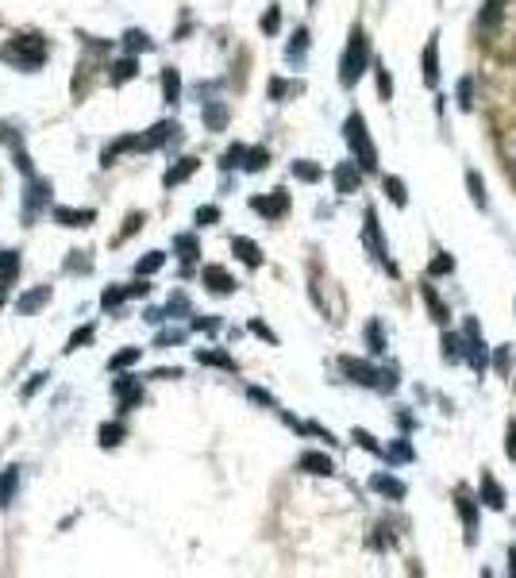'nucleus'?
I'll use <instances>...</instances> for the list:
<instances>
[{"label":"nucleus","instance_id":"nucleus-1","mask_svg":"<svg viewBox=\"0 0 516 578\" xmlns=\"http://www.w3.org/2000/svg\"><path fill=\"white\" fill-rule=\"evenodd\" d=\"M366 66H370V39H366L363 27H355V31H351L347 51H343V62H339V81L351 89L366 73Z\"/></svg>","mask_w":516,"mask_h":578},{"label":"nucleus","instance_id":"nucleus-2","mask_svg":"<svg viewBox=\"0 0 516 578\" xmlns=\"http://www.w3.org/2000/svg\"><path fill=\"white\" fill-rule=\"evenodd\" d=\"M343 135H347V143H351V151H355L358 166H363V170H378V151H374L370 131H366V120H363L358 112L347 116V123H343Z\"/></svg>","mask_w":516,"mask_h":578},{"label":"nucleus","instance_id":"nucleus-3","mask_svg":"<svg viewBox=\"0 0 516 578\" xmlns=\"http://www.w3.org/2000/svg\"><path fill=\"white\" fill-rule=\"evenodd\" d=\"M4 58L15 62V66H23V70H35V66L46 58V39L43 35H20V39H12V43L4 47Z\"/></svg>","mask_w":516,"mask_h":578},{"label":"nucleus","instance_id":"nucleus-4","mask_svg":"<svg viewBox=\"0 0 516 578\" xmlns=\"http://www.w3.org/2000/svg\"><path fill=\"white\" fill-rule=\"evenodd\" d=\"M462 359L470 362L474 370H478V374H486L489 370V351H486V340H482V332H478V320H466V340H462Z\"/></svg>","mask_w":516,"mask_h":578},{"label":"nucleus","instance_id":"nucleus-5","mask_svg":"<svg viewBox=\"0 0 516 578\" xmlns=\"http://www.w3.org/2000/svg\"><path fill=\"white\" fill-rule=\"evenodd\" d=\"M46 201H51V185L46 181H39V178H31L27 181V197H23V220H35L39 216V209H46Z\"/></svg>","mask_w":516,"mask_h":578},{"label":"nucleus","instance_id":"nucleus-6","mask_svg":"<svg viewBox=\"0 0 516 578\" xmlns=\"http://www.w3.org/2000/svg\"><path fill=\"white\" fill-rule=\"evenodd\" d=\"M251 209L262 212L266 220H282L285 212H289V193H285V189H274L270 197H255V201H251Z\"/></svg>","mask_w":516,"mask_h":578},{"label":"nucleus","instance_id":"nucleus-7","mask_svg":"<svg viewBox=\"0 0 516 578\" xmlns=\"http://www.w3.org/2000/svg\"><path fill=\"white\" fill-rule=\"evenodd\" d=\"M366 247H370V251L378 254L382 262H386L389 274H397V266H393V262L386 259V243H382V228H378V212H374V209L366 212Z\"/></svg>","mask_w":516,"mask_h":578},{"label":"nucleus","instance_id":"nucleus-8","mask_svg":"<svg viewBox=\"0 0 516 578\" xmlns=\"http://www.w3.org/2000/svg\"><path fill=\"white\" fill-rule=\"evenodd\" d=\"M343 370L351 374V382H358V386H382V374L370 367V362H358V359H343L339 362Z\"/></svg>","mask_w":516,"mask_h":578},{"label":"nucleus","instance_id":"nucleus-9","mask_svg":"<svg viewBox=\"0 0 516 578\" xmlns=\"http://www.w3.org/2000/svg\"><path fill=\"white\" fill-rule=\"evenodd\" d=\"M358 181H363V173H358V162H339V166H335V189H339L343 197L355 193Z\"/></svg>","mask_w":516,"mask_h":578},{"label":"nucleus","instance_id":"nucleus-10","mask_svg":"<svg viewBox=\"0 0 516 578\" xmlns=\"http://www.w3.org/2000/svg\"><path fill=\"white\" fill-rule=\"evenodd\" d=\"M201 278H204V285H208L212 293H232V289H235V278L227 274L224 266H204Z\"/></svg>","mask_w":516,"mask_h":578},{"label":"nucleus","instance_id":"nucleus-11","mask_svg":"<svg viewBox=\"0 0 516 578\" xmlns=\"http://www.w3.org/2000/svg\"><path fill=\"white\" fill-rule=\"evenodd\" d=\"M54 220H58L62 228H85L96 220L93 209H54Z\"/></svg>","mask_w":516,"mask_h":578},{"label":"nucleus","instance_id":"nucleus-12","mask_svg":"<svg viewBox=\"0 0 516 578\" xmlns=\"http://www.w3.org/2000/svg\"><path fill=\"white\" fill-rule=\"evenodd\" d=\"M370 490H378V493H386V498L401 501V498L408 493V486L401 482V478H393V474H374V478H370Z\"/></svg>","mask_w":516,"mask_h":578},{"label":"nucleus","instance_id":"nucleus-13","mask_svg":"<svg viewBox=\"0 0 516 578\" xmlns=\"http://www.w3.org/2000/svg\"><path fill=\"white\" fill-rule=\"evenodd\" d=\"M112 393L120 398V412H127V409H135V405H139V382H135V378H116Z\"/></svg>","mask_w":516,"mask_h":578},{"label":"nucleus","instance_id":"nucleus-14","mask_svg":"<svg viewBox=\"0 0 516 578\" xmlns=\"http://www.w3.org/2000/svg\"><path fill=\"white\" fill-rule=\"evenodd\" d=\"M46 301H51V289H46V285H39V289H31V293H23L20 301H15V312H20V316H31V312H35V309H43Z\"/></svg>","mask_w":516,"mask_h":578},{"label":"nucleus","instance_id":"nucleus-15","mask_svg":"<svg viewBox=\"0 0 516 578\" xmlns=\"http://www.w3.org/2000/svg\"><path fill=\"white\" fill-rule=\"evenodd\" d=\"M301 470L327 478V474H335V462L327 459V455H320V451H305V455H301Z\"/></svg>","mask_w":516,"mask_h":578},{"label":"nucleus","instance_id":"nucleus-16","mask_svg":"<svg viewBox=\"0 0 516 578\" xmlns=\"http://www.w3.org/2000/svg\"><path fill=\"white\" fill-rule=\"evenodd\" d=\"M232 251L239 254V259L247 262V266H262V251H258V243H255V239L235 235V239H232Z\"/></svg>","mask_w":516,"mask_h":578},{"label":"nucleus","instance_id":"nucleus-17","mask_svg":"<svg viewBox=\"0 0 516 578\" xmlns=\"http://www.w3.org/2000/svg\"><path fill=\"white\" fill-rule=\"evenodd\" d=\"M139 139H143V151H154V147L166 143V139H177V123H154V128Z\"/></svg>","mask_w":516,"mask_h":578},{"label":"nucleus","instance_id":"nucleus-18","mask_svg":"<svg viewBox=\"0 0 516 578\" xmlns=\"http://www.w3.org/2000/svg\"><path fill=\"white\" fill-rule=\"evenodd\" d=\"M15 270H20V254L4 251V254H0V301H4V293H8V285H12Z\"/></svg>","mask_w":516,"mask_h":578},{"label":"nucleus","instance_id":"nucleus-19","mask_svg":"<svg viewBox=\"0 0 516 578\" xmlns=\"http://www.w3.org/2000/svg\"><path fill=\"white\" fill-rule=\"evenodd\" d=\"M204 128H208V131H224L227 128V104H220V101L204 104Z\"/></svg>","mask_w":516,"mask_h":578},{"label":"nucleus","instance_id":"nucleus-20","mask_svg":"<svg viewBox=\"0 0 516 578\" xmlns=\"http://www.w3.org/2000/svg\"><path fill=\"white\" fill-rule=\"evenodd\" d=\"M482 501H486L489 509H501L505 505V490L497 486L493 474H482Z\"/></svg>","mask_w":516,"mask_h":578},{"label":"nucleus","instance_id":"nucleus-21","mask_svg":"<svg viewBox=\"0 0 516 578\" xmlns=\"http://www.w3.org/2000/svg\"><path fill=\"white\" fill-rule=\"evenodd\" d=\"M196 166H201L196 159H177V166H174V170H166V189H174V185H182L185 178H193Z\"/></svg>","mask_w":516,"mask_h":578},{"label":"nucleus","instance_id":"nucleus-22","mask_svg":"<svg viewBox=\"0 0 516 578\" xmlns=\"http://www.w3.org/2000/svg\"><path fill=\"white\" fill-rule=\"evenodd\" d=\"M424 81H428V85L439 81V47H436V39L424 47Z\"/></svg>","mask_w":516,"mask_h":578},{"label":"nucleus","instance_id":"nucleus-23","mask_svg":"<svg viewBox=\"0 0 516 578\" xmlns=\"http://www.w3.org/2000/svg\"><path fill=\"white\" fill-rule=\"evenodd\" d=\"M420 297L424 301H428V309H432V320H439V324H447V316H451V312H447V305L439 301L436 297V289L432 285H420Z\"/></svg>","mask_w":516,"mask_h":578},{"label":"nucleus","instance_id":"nucleus-24","mask_svg":"<svg viewBox=\"0 0 516 578\" xmlns=\"http://www.w3.org/2000/svg\"><path fill=\"white\" fill-rule=\"evenodd\" d=\"M174 251H177V259H182L185 266H189L196 254H201V247H196V239L189 235V231H185V235H177V239H174Z\"/></svg>","mask_w":516,"mask_h":578},{"label":"nucleus","instance_id":"nucleus-25","mask_svg":"<svg viewBox=\"0 0 516 578\" xmlns=\"http://www.w3.org/2000/svg\"><path fill=\"white\" fill-rule=\"evenodd\" d=\"M501 8H505V0H489V4L482 8V31H497V23H501Z\"/></svg>","mask_w":516,"mask_h":578},{"label":"nucleus","instance_id":"nucleus-26","mask_svg":"<svg viewBox=\"0 0 516 578\" xmlns=\"http://www.w3.org/2000/svg\"><path fill=\"white\" fill-rule=\"evenodd\" d=\"M162 93H166L170 104H177V97H182V78H177V70H162Z\"/></svg>","mask_w":516,"mask_h":578},{"label":"nucleus","instance_id":"nucleus-27","mask_svg":"<svg viewBox=\"0 0 516 578\" xmlns=\"http://www.w3.org/2000/svg\"><path fill=\"white\" fill-rule=\"evenodd\" d=\"M135 73H139V62H135V58H120V62L112 66V81H116V85H120V81H131Z\"/></svg>","mask_w":516,"mask_h":578},{"label":"nucleus","instance_id":"nucleus-28","mask_svg":"<svg viewBox=\"0 0 516 578\" xmlns=\"http://www.w3.org/2000/svg\"><path fill=\"white\" fill-rule=\"evenodd\" d=\"M120 440H124V424H120V420H112V424H101V448H116Z\"/></svg>","mask_w":516,"mask_h":578},{"label":"nucleus","instance_id":"nucleus-29","mask_svg":"<svg viewBox=\"0 0 516 578\" xmlns=\"http://www.w3.org/2000/svg\"><path fill=\"white\" fill-rule=\"evenodd\" d=\"M293 173H297L301 181H320L324 178V170L316 166V162H308V159H301V162H293Z\"/></svg>","mask_w":516,"mask_h":578},{"label":"nucleus","instance_id":"nucleus-30","mask_svg":"<svg viewBox=\"0 0 516 578\" xmlns=\"http://www.w3.org/2000/svg\"><path fill=\"white\" fill-rule=\"evenodd\" d=\"M462 355H466V351H462V336H451V332H447V336H443V359H447V362H458Z\"/></svg>","mask_w":516,"mask_h":578},{"label":"nucleus","instance_id":"nucleus-31","mask_svg":"<svg viewBox=\"0 0 516 578\" xmlns=\"http://www.w3.org/2000/svg\"><path fill=\"white\" fill-rule=\"evenodd\" d=\"M458 513H462L466 532H470V540H474V528H478V509H474V501L470 498H458Z\"/></svg>","mask_w":516,"mask_h":578},{"label":"nucleus","instance_id":"nucleus-32","mask_svg":"<svg viewBox=\"0 0 516 578\" xmlns=\"http://www.w3.org/2000/svg\"><path fill=\"white\" fill-rule=\"evenodd\" d=\"M15 482H20V478H15V470H4V474H0V505H12Z\"/></svg>","mask_w":516,"mask_h":578},{"label":"nucleus","instance_id":"nucleus-33","mask_svg":"<svg viewBox=\"0 0 516 578\" xmlns=\"http://www.w3.org/2000/svg\"><path fill=\"white\" fill-rule=\"evenodd\" d=\"M386 459H389V462H408V459H413V443H408V440H397V443H389Z\"/></svg>","mask_w":516,"mask_h":578},{"label":"nucleus","instance_id":"nucleus-34","mask_svg":"<svg viewBox=\"0 0 516 578\" xmlns=\"http://www.w3.org/2000/svg\"><path fill=\"white\" fill-rule=\"evenodd\" d=\"M366 343H370L374 355L386 351V336H382V324H378V320H374V324H366Z\"/></svg>","mask_w":516,"mask_h":578},{"label":"nucleus","instance_id":"nucleus-35","mask_svg":"<svg viewBox=\"0 0 516 578\" xmlns=\"http://www.w3.org/2000/svg\"><path fill=\"white\" fill-rule=\"evenodd\" d=\"M386 193L393 204H408V193H405V181L401 178H386Z\"/></svg>","mask_w":516,"mask_h":578},{"label":"nucleus","instance_id":"nucleus-36","mask_svg":"<svg viewBox=\"0 0 516 578\" xmlns=\"http://www.w3.org/2000/svg\"><path fill=\"white\" fill-rule=\"evenodd\" d=\"M124 47H127L131 54H135V51H151L154 43H151V39L143 35V31H127V35H124Z\"/></svg>","mask_w":516,"mask_h":578},{"label":"nucleus","instance_id":"nucleus-37","mask_svg":"<svg viewBox=\"0 0 516 578\" xmlns=\"http://www.w3.org/2000/svg\"><path fill=\"white\" fill-rule=\"evenodd\" d=\"M270 162V151L266 147H255V151H247V162H243V170H262Z\"/></svg>","mask_w":516,"mask_h":578},{"label":"nucleus","instance_id":"nucleus-38","mask_svg":"<svg viewBox=\"0 0 516 578\" xmlns=\"http://www.w3.org/2000/svg\"><path fill=\"white\" fill-rule=\"evenodd\" d=\"M162 262H166V254H162V251H151V254H146V259L135 266V274H154V270H158Z\"/></svg>","mask_w":516,"mask_h":578},{"label":"nucleus","instance_id":"nucleus-39","mask_svg":"<svg viewBox=\"0 0 516 578\" xmlns=\"http://www.w3.org/2000/svg\"><path fill=\"white\" fill-rule=\"evenodd\" d=\"M451 270H455V259H451V254H436V259H432V266H428V274L439 278V274H451Z\"/></svg>","mask_w":516,"mask_h":578},{"label":"nucleus","instance_id":"nucleus-40","mask_svg":"<svg viewBox=\"0 0 516 578\" xmlns=\"http://www.w3.org/2000/svg\"><path fill=\"white\" fill-rule=\"evenodd\" d=\"M201 362H208V367H224V370H235V362L227 359V355H220V351H201L196 355Z\"/></svg>","mask_w":516,"mask_h":578},{"label":"nucleus","instance_id":"nucleus-41","mask_svg":"<svg viewBox=\"0 0 516 578\" xmlns=\"http://www.w3.org/2000/svg\"><path fill=\"white\" fill-rule=\"evenodd\" d=\"M458 109H474V81L470 78L458 81Z\"/></svg>","mask_w":516,"mask_h":578},{"label":"nucleus","instance_id":"nucleus-42","mask_svg":"<svg viewBox=\"0 0 516 578\" xmlns=\"http://www.w3.org/2000/svg\"><path fill=\"white\" fill-rule=\"evenodd\" d=\"M466 185H470V197H474V204H486V185H482V178L478 173H466Z\"/></svg>","mask_w":516,"mask_h":578},{"label":"nucleus","instance_id":"nucleus-43","mask_svg":"<svg viewBox=\"0 0 516 578\" xmlns=\"http://www.w3.org/2000/svg\"><path fill=\"white\" fill-rule=\"evenodd\" d=\"M89 340H93V324H85V328H77V332L70 336V343H65V351H77V347H85Z\"/></svg>","mask_w":516,"mask_h":578},{"label":"nucleus","instance_id":"nucleus-44","mask_svg":"<svg viewBox=\"0 0 516 578\" xmlns=\"http://www.w3.org/2000/svg\"><path fill=\"white\" fill-rule=\"evenodd\" d=\"M131 362H139V347H127V351H120L116 359L108 362L112 370H124V367H131Z\"/></svg>","mask_w":516,"mask_h":578},{"label":"nucleus","instance_id":"nucleus-45","mask_svg":"<svg viewBox=\"0 0 516 578\" xmlns=\"http://www.w3.org/2000/svg\"><path fill=\"white\" fill-rule=\"evenodd\" d=\"M305 47H308V31L297 27V35H293V43H289V58H301V54H305Z\"/></svg>","mask_w":516,"mask_h":578},{"label":"nucleus","instance_id":"nucleus-46","mask_svg":"<svg viewBox=\"0 0 516 578\" xmlns=\"http://www.w3.org/2000/svg\"><path fill=\"white\" fill-rule=\"evenodd\" d=\"M277 23H282V12H277V4H274L266 16H262V31H266V35H274V31H277Z\"/></svg>","mask_w":516,"mask_h":578},{"label":"nucleus","instance_id":"nucleus-47","mask_svg":"<svg viewBox=\"0 0 516 578\" xmlns=\"http://www.w3.org/2000/svg\"><path fill=\"white\" fill-rule=\"evenodd\" d=\"M374 70H378V93H382V97H386V101H389V97H393V81H389L386 66H374Z\"/></svg>","mask_w":516,"mask_h":578},{"label":"nucleus","instance_id":"nucleus-48","mask_svg":"<svg viewBox=\"0 0 516 578\" xmlns=\"http://www.w3.org/2000/svg\"><path fill=\"white\" fill-rule=\"evenodd\" d=\"M220 220V209L216 204H204V209H196V224H216Z\"/></svg>","mask_w":516,"mask_h":578},{"label":"nucleus","instance_id":"nucleus-49","mask_svg":"<svg viewBox=\"0 0 516 578\" xmlns=\"http://www.w3.org/2000/svg\"><path fill=\"white\" fill-rule=\"evenodd\" d=\"M120 301H127V293H124V289H104V297H101V305H104V309H116Z\"/></svg>","mask_w":516,"mask_h":578},{"label":"nucleus","instance_id":"nucleus-50","mask_svg":"<svg viewBox=\"0 0 516 578\" xmlns=\"http://www.w3.org/2000/svg\"><path fill=\"white\" fill-rule=\"evenodd\" d=\"M243 159H247V147H239V143H235V147H232V151H227V154H224V170H227V166H239V162H243Z\"/></svg>","mask_w":516,"mask_h":578},{"label":"nucleus","instance_id":"nucleus-51","mask_svg":"<svg viewBox=\"0 0 516 578\" xmlns=\"http://www.w3.org/2000/svg\"><path fill=\"white\" fill-rule=\"evenodd\" d=\"M297 89H301V85H285V81H277V78L270 81V97H274V101H282L285 93H297Z\"/></svg>","mask_w":516,"mask_h":578},{"label":"nucleus","instance_id":"nucleus-52","mask_svg":"<svg viewBox=\"0 0 516 578\" xmlns=\"http://www.w3.org/2000/svg\"><path fill=\"white\" fill-rule=\"evenodd\" d=\"M139 228H143V212H135V216H127V224H124V235H120V239H127L131 231H139Z\"/></svg>","mask_w":516,"mask_h":578},{"label":"nucleus","instance_id":"nucleus-53","mask_svg":"<svg viewBox=\"0 0 516 578\" xmlns=\"http://www.w3.org/2000/svg\"><path fill=\"white\" fill-rule=\"evenodd\" d=\"M216 324H220V320H216V316H204V320H193V328H196V332H216Z\"/></svg>","mask_w":516,"mask_h":578},{"label":"nucleus","instance_id":"nucleus-54","mask_svg":"<svg viewBox=\"0 0 516 578\" xmlns=\"http://www.w3.org/2000/svg\"><path fill=\"white\" fill-rule=\"evenodd\" d=\"M251 332H255V336H262V340H270V343H274V332H270V328L262 324V320H251Z\"/></svg>","mask_w":516,"mask_h":578},{"label":"nucleus","instance_id":"nucleus-55","mask_svg":"<svg viewBox=\"0 0 516 578\" xmlns=\"http://www.w3.org/2000/svg\"><path fill=\"white\" fill-rule=\"evenodd\" d=\"M124 293H127V297H146V293H151V285H146V282H135V285H124Z\"/></svg>","mask_w":516,"mask_h":578},{"label":"nucleus","instance_id":"nucleus-56","mask_svg":"<svg viewBox=\"0 0 516 578\" xmlns=\"http://www.w3.org/2000/svg\"><path fill=\"white\" fill-rule=\"evenodd\" d=\"M355 440H358V443H363V448H366V451H382V448H378V443H374V436H370V432H355Z\"/></svg>","mask_w":516,"mask_h":578},{"label":"nucleus","instance_id":"nucleus-57","mask_svg":"<svg viewBox=\"0 0 516 578\" xmlns=\"http://www.w3.org/2000/svg\"><path fill=\"white\" fill-rule=\"evenodd\" d=\"M497 370H501V374L509 370V347H497Z\"/></svg>","mask_w":516,"mask_h":578},{"label":"nucleus","instance_id":"nucleus-58","mask_svg":"<svg viewBox=\"0 0 516 578\" xmlns=\"http://www.w3.org/2000/svg\"><path fill=\"white\" fill-rule=\"evenodd\" d=\"M251 401H258V405H274V398H270L266 390H258V386H255V390H251Z\"/></svg>","mask_w":516,"mask_h":578},{"label":"nucleus","instance_id":"nucleus-59","mask_svg":"<svg viewBox=\"0 0 516 578\" xmlns=\"http://www.w3.org/2000/svg\"><path fill=\"white\" fill-rule=\"evenodd\" d=\"M46 382V374H35V378H31V382H27V390H23V398H31V393H35L39 390V386H43Z\"/></svg>","mask_w":516,"mask_h":578},{"label":"nucleus","instance_id":"nucleus-60","mask_svg":"<svg viewBox=\"0 0 516 578\" xmlns=\"http://www.w3.org/2000/svg\"><path fill=\"white\" fill-rule=\"evenodd\" d=\"M15 166H20L23 173H31V159H27L23 151H15Z\"/></svg>","mask_w":516,"mask_h":578},{"label":"nucleus","instance_id":"nucleus-61","mask_svg":"<svg viewBox=\"0 0 516 578\" xmlns=\"http://www.w3.org/2000/svg\"><path fill=\"white\" fill-rule=\"evenodd\" d=\"M177 340H182V332H162V336H158V347H166V343H177Z\"/></svg>","mask_w":516,"mask_h":578},{"label":"nucleus","instance_id":"nucleus-62","mask_svg":"<svg viewBox=\"0 0 516 578\" xmlns=\"http://www.w3.org/2000/svg\"><path fill=\"white\" fill-rule=\"evenodd\" d=\"M505 451H509V455L516 459V424L509 428V443H505Z\"/></svg>","mask_w":516,"mask_h":578},{"label":"nucleus","instance_id":"nucleus-63","mask_svg":"<svg viewBox=\"0 0 516 578\" xmlns=\"http://www.w3.org/2000/svg\"><path fill=\"white\" fill-rule=\"evenodd\" d=\"M509 571L516 574V551H509Z\"/></svg>","mask_w":516,"mask_h":578}]
</instances>
